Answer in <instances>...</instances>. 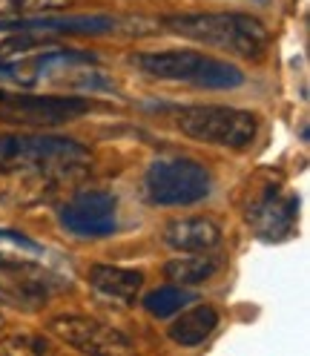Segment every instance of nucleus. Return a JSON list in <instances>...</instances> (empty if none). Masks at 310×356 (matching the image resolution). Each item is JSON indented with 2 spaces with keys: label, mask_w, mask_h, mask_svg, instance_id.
<instances>
[{
  "label": "nucleus",
  "mask_w": 310,
  "mask_h": 356,
  "mask_svg": "<svg viewBox=\"0 0 310 356\" xmlns=\"http://www.w3.org/2000/svg\"><path fill=\"white\" fill-rule=\"evenodd\" d=\"M161 24L184 40L259 60L270 47V32L259 17L245 12H190L170 15Z\"/></svg>",
  "instance_id": "obj_1"
},
{
  "label": "nucleus",
  "mask_w": 310,
  "mask_h": 356,
  "mask_svg": "<svg viewBox=\"0 0 310 356\" xmlns=\"http://www.w3.org/2000/svg\"><path fill=\"white\" fill-rule=\"evenodd\" d=\"M90 161V149L66 136L0 132V170L52 178Z\"/></svg>",
  "instance_id": "obj_2"
},
{
  "label": "nucleus",
  "mask_w": 310,
  "mask_h": 356,
  "mask_svg": "<svg viewBox=\"0 0 310 356\" xmlns=\"http://www.w3.org/2000/svg\"><path fill=\"white\" fill-rule=\"evenodd\" d=\"M138 70L149 78L187 83L210 92H230L245 86V72L230 60H218L190 49H167V52H141L136 55Z\"/></svg>",
  "instance_id": "obj_3"
},
{
  "label": "nucleus",
  "mask_w": 310,
  "mask_h": 356,
  "mask_svg": "<svg viewBox=\"0 0 310 356\" xmlns=\"http://www.w3.org/2000/svg\"><path fill=\"white\" fill-rule=\"evenodd\" d=\"M172 124L181 136L198 141V144H213L221 149H247L259 136V118L247 109L236 106H179L172 109Z\"/></svg>",
  "instance_id": "obj_4"
},
{
  "label": "nucleus",
  "mask_w": 310,
  "mask_h": 356,
  "mask_svg": "<svg viewBox=\"0 0 310 356\" xmlns=\"http://www.w3.org/2000/svg\"><path fill=\"white\" fill-rule=\"evenodd\" d=\"M213 190V178L204 164L181 155H161L144 172L147 202L155 207H193Z\"/></svg>",
  "instance_id": "obj_5"
},
{
  "label": "nucleus",
  "mask_w": 310,
  "mask_h": 356,
  "mask_svg": "<svg viewBox=\"0 0 310 356\" xmlns=\"http://www.w3.org/2000/svg\"><path fill=\"white\" fill-rule=\"evenodd\" d=\"M92 113V101L75 95H26V92H3L0 89V121L6 124H32V127H55L75 121Z\"/></svg>",
  "instance_id": "obj_6"
},
{
  "label": "nucleus",
  "mask_w": 310,
  "mask_h": 356,
  "mask_svg": "<svg viewBox=\"0 0 310 356\" xmlns=\"http://www.w3.org/2000/svg\"><path fill=\"white\" fill-rule=\"evenodd\" d=\"M55 291H63V282L47 273L35 261L12 259L0 253V305L38 310L49 302Z\"/></svg>",
  "instance_id": "obj_7"
},
{
  "label": "nucleus",
  "mask_w": 310,
  "mask_h": 356,
  "mask_svg": "<svg viewBox=\"0 0 310 356\" xmlns=\"http://www.w3.org/2000/svg\"><path fill=\"white\" fill-rule=\"evenodd\" d=\"M60 225L78 238H106L118 230V198L106 190L75 193L60 207Z\"/></svg>",
  "instance_id": "obj_8"
},
{
  "label": "nucleus",
  "mask_w": 310,
  "mask_h": 356,
  "mask_svg": "<svg viewBox=\"0 0 310 356\" xmlns=\"http://www.w3.org/2000/svg\"><path fill=\"white\" fill-rule=\"evenodd\" d=\"M49 333L63 345L81 353H127L132 350V339L118 327L92 316H55L49 322Z\"/></svg>",
  "instance_id": "obj_9"
},
{
  "label": "nucleus",
  "mask_w": 310,
  "mask_h": 356,
  "mask_svg": "<svg viewBox=\"0 0 310 356\" xmlns=\"http://www.w3.org/2000/svg\"><path fill=\"white\" fill-rule=\"evenodd\" d=\"M296 213H299V198L293 195L284 198L276 190H268V195L256 202L253 210L247 213V225L264 241H282L293 233Z\"/></svg>",
  "instance_id": "obj_10"
},
{
  "label": "nucleus",
  "mask_w": 310,
  "mask_h": 356,
  "mask_svg": "<svg viewBox=\"0 0 310 356\" xmlns=\"http://www.w3.org/2000/svg\"><path fill=\"white\" fill-rule=\"evenodd\" d=\"M164 244L179 253H210L221 244V227L213 218L190 216V218H172L161 233Z\"/></svg>",
  "instance_id": "obj_11"
},
{
  "label": "nucleus",
  "mask_w": 310,
  "mask_h": 356,
  "mask_svg": "<svg viewBox=\"0 0 310 356\" xmlns=\"http://www.w3.org/2000/svg\"><path fill=\"white\" fill-rule=\"evenodd\" d=\"M115 29V20L106 15L83 17H12L0 20V32H72V35H104Z\"/></svg>",
  "instance_id": "obj_12"
},
{
  "label": "nucleus",
  "mask_w": 310,
  "mask_h": 356,
  "mask_svg": "<svg viewBox=\"0 0 310 356\" xmlns=\"http://www.w3.org/2000/svg\"><path fill=\"white\" fill-rule=\"evenodd\" d=\"M86 282H90V287H92L98 296L129 305V302H136V296L141 293L144 273L141 270H132V267L92 264L90 273H86Z\"/></svg>",
  "instance_id": "obj_13"
},
{
  "label": "nucleus",
  "mask_w": 310,
  "mask_h": 356,
  "mask_svg": "<svg viewBox=\"0 0 310 356\" xmlns=\"http://www.w3.org/2000/svg\"><path fill=\"white\" fill-rule=\"evenodd\" d=\"M218 327V310L213 305H195L193 310H179L175 319L167 330L170 342L181 345V348H198L210 339V333Z\"/></svg>",
  "instance_id": "obj_14"
},
{
  "label": "nucleus",
  "mask_w": 310,
  "mask_h": 356,
  "mask_svg": "<svg viewBox=\"0 0 310 356\" xmlns=\"http://www.w3.org/2000/svg\"><path fill=\"white\" fill-rule=\"evenodd\" d=\"M218 267H221V264H218V259H213V256L187 253V256H181V259L167 261V264H164V276H167L172 284L187 287V284H202V282H207L210 276H215Z\"/></svg>",
  "instance_id": "obj_15"
},
{
  "label": "nucleus",
  "mask_w": 310,
  "mask_h": 356,
  "mask_svg": "<svg viewBox=\"0 0 310 356\" xmlns=\"http://www.w3.org/2000/svg\"><path fill=\"white\" fill-rule=\"evenodd\" d=\"M193 302V293L181 291V284H170V287H158V291H152L144 296V310L155 319H170L175 316L179 310H184L187 305Z\"/></svg>",
  "instance_id": "obj_16"
},
{
  "label": "nucleus",
  "mask_w": 310,
  "mask_h": 356,
  "mask_svg": "<svg viewBox=\"0 0 310 356\" xmlns=\"http://www.w3.org/2000/svg\"><path fill=\"white\" fill-rule=\"evenodd\" d=\"M75 0H0V20H12V17H24L29 12H52L72 6Z\"/></svg>",
  "instance_id": "obj_17"
},
{
  "label": "nucleus",
  "mask_w": 310,
  "mask_h": 356,
  "mask_svg": "<svg viewBox=\"0 0 310 356\" xmlns=\"http://www.w3.org/2000/svg\"><path fill=\"white\" fill-rule=\"evenodd\" d=\"M0 244H12V248H20V250H29V253H47L40 248V244H35L29 236L24 233H15V230H0Z\"/></svg>",
  "instance_id": "obj_18"
},
{
  "label": "nucleus",
  "mask_w": 310,
  "mask_h": 356,
  "mask_svg": "<svg viewBox=\"0 0 310 356\" xmlns=\"http://www.w3.org/2000/svg\"><path fill=\"white\" fill-rule=\"evenodd\" d=\"M3 325H6V319H3V314H0V330H3Z\"/></svg>",
  "instance_id": "obj_19"
}]
</instances>
